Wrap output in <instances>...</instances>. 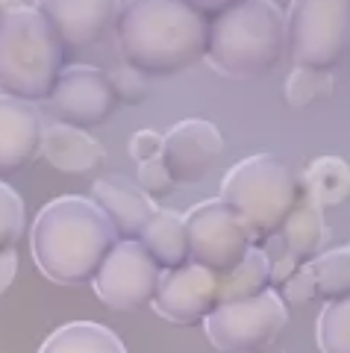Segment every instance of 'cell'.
Segmentation results:
<instances>
[{
  "label": "cell",
  "instance_id": "cell-1",
  "mask_svg": "<svg viewBox=\"0 0 350 353\" xmlns=\"http://www.w3.org/2000/svg\"><path fill=\"white\" fill-rule=\"evenodd\" d=\"M115 39L124 65L145 77H171L206 59L209 24L185 0H133L118 6Z\"/></svg>",
  "mask_w": 350,
  "mask_h": 353
},
{
  "label": "cell",
  "instance_id": "cell-2",
  "mask_svg": "<svg viewBox=\"0 0 350 353\" xmlns=\"http://www.w3.org/2000/svg\"><path fill=\"white\" fill-rule=\"evenodd\" d=\"M118 236L106 215L89 197H56L36 215L30 233L32 259L48 280L59 285H85L97 277Z\"/></svg>",
  "mask_w": 350,
  "mask_h": 353
},
{
  "label": "cell",
  "instance_id": "cell-3",
  "mask_svg": "<svg viewBox=\"0 0 350 353\" xmlns=\"http://www.w3.org/2000/svg\"><path fill=\"white\" fill-rule=\"evenodd\" d=\"M65 48L41 6H9L0 15V92L21 103L50 101Z\"/></svg>",
  "mask_w": 350,
  "mask_h": 353
},
{
  "label": "cell",
  "instance_id": "cell-4",
  "mask_svg": "<svg viewBox=\"0 0 350 353\" xmlns=\"http://www.w3.org/2000/svg\"><path fill=\"white\" fill-rule=\"evenodd\" d=\"M286 53V15L277 3L247 0L227 6L209 24L206 59L229 80H259Z\"/></svg>",
  "mask_w": 350,
  "mask_h": 353
},
{
  "label": "cell",
  "instance_id": "cell-5",
  "mask_svg": "<svg viewBox=\"0 0 350 353\" xmlns=\"http://www.w3.org/2000/svg\"><path fill=\"white\" fill-rule=\"evenodd\" d=\"M218 201L242 221L254 248H259L265 239L277 236L300 206L303 183L280 157L256 153L227 171Z\"/></svg>",
  "mask_w": 350,
  "mask_h": 353
},
{
  "label": "cell",
  "instance_id": "cell-6",
  "mask_svg": "<svg viewBox=\"0 0 350 353\" xmlns=\"http://www.w3.org/2000/svg\"><path fill=\"white\" fill-rule=\"evenodd\" d=\"M350 48V0H298L286 15V50L294 68L327 71Z\"/></svg>",
  "mask_w": 350,
  "mask_h": 353
},
{
  "label": "cell",
  "instance_id": "cell-7",
  "mask_svg": "<svg viewBox=\"0 0 350 353\" xmlns=\"http://www.w3.org/2000/svg\"><path fill=\"white\" fill-rule=\"evenodd\" d=\"M289 324V309L271 289L254 301L215 306L203 321L206 339L218 353H262Z\"/></svg>",
  "mask_w": 350,
  "mask_h": 353
},
{
  "label": "cell",
  "instance_id": "cell-8",
  "mask_svg": "<svg viewBox=\"0 0 350 353\" xmlns=\"http://www.w3.org/2000/svg\"><path fill=\"white\" fill-rule=\"evenodd\" d=\"M183 218L185 233H189V262L209 271L212 277H224V274L236 271L254 248L242 221L218 197L200 201Z\"/></svg>",
  "mask_w": 350,
  "mask_h": 353
},
{
  "label": "cell",
  "instance_id": "cell-9",
  "mask_svg": "<svg viewBox=\"0 0 350 353\" xmlns=\"http://www.w3.org/2000/svg\"><path fill=\"white\" fill-rule=\"evenodd\" d=\"M162 271L141 241H118L103 268L92 280L94 294L115 312H138L153 306Z\"/></svg>",
  "mask_w": 350,
  "mask_h": 353
},
{
  "label": "cell",
  "instance_id": "cell-10",
  "mask_svg": "<svg viewBox=\"0 0 350 353\" xmlns=\"http://www.w3.org/2000/svg\"><path fill=\"white\" fill-rule=\"evenodd\" d=\"M115 94L109 77L92 65H71L62 68L59 83L53 88L48 109L56 115V124L74 130H94L115 115Z\"/></svg>",
  "mask_w": 350,
  "mask_h": 353
},
{
  "label": "cell",
  "instance_id": "cell-11",
  "mask_svg": "<svg viewBox=\"0 0 350 353\" xmlns=\"http://www.w3.org/2000/svg\"><path fill=\"white\" fill-rule=\"evenodd\" d=\"M162 165L177 185L203 183L224 157V136L212 121L185 118L162 136Z\"/></svg>",
  "mask_w": 350,
  "mask_h": 353
},
{
  "label": "cell",
  "instance_id": "cell-12",
  "mask_svg": "<svg viewBox=\"0 0 350 353\" xmlns=\"http://www.w3.org/2000/svg\"><path fill=\"white\" fill-rule=\"evenodd\" d=\"M215 309V277L198 265L165 271L153 297V312L174 327H198Z\"/></svg>",
  "mask_w": 350,
  "mask_h": 353
},
{
  "label": "cell",
  "instance_id": "cell-13",
  "mask_svg": "<svg viewBox=\"0 0 350 353\" xmlns=\"http://www.w3.org/2000/svg\"><path fill=\"white\" fill-rule=\"evenodd\" d=\"M89 201L106 215L118 241H141L153 212H156V203L130 176L121 174H106L94 180Z\"/></svg>",
  "mask_w": 350,
  "mask_h": 353
},
{
  "label": "cell",
  "instance_id": "cell-14",
  "mask_svg": "<svg viewBox=\"0 0 350 353\" xmlns=\"http://www.w3.org/2000/svg\"><path fill=\"white\" fill-rule=\"evenodd\" d=\"M39 6L50 18L53 30L59 32L62 48L71 50H85L101 44L118 18V3L112 0H53V3Z\"/></svg>",
  "mask_w": 350,
  "mask_h": 353
},
{
  "label": "cell",
  "instance_id": "cell-15",
  "mask_svg": "<svg viewBox=\"0 0 350 353\" xmlns=\"http://www.w3.org/2000/svg\"><path fill=\"white\" fill-rule=\"evenodd\" d=\"M45 121L39 109L0 94V180L24 171L41 153Z\"/></svg>",
  "mask_w": 350,
  "mask_h": 353
},
{
  "label": "cell",
  "instance_id": "cell-16",
  "mask_svg": "<svg viewBox=\"0 0 350 353\" xmlns=\"http://www.w3.org/2000/svg\"><path fill=\"white\" fill-rule=\"evenodd\" d=\"M50 168L71 176H92L103 168L106 153L97 141L83 130L65 127V124H50L45 127L41 136V153Z\"/></svg>",
  "mask_w": 350,
  "mask_h": 353
},
{
  "label": "cell",
  "instance_id": "cell-17",
  "mask_svg": "<svg viewBox=\"0 0 350 353\" xmlns=\"http://www.w3.org/2000/svg\"><path fill=\"white\" fill-rule=\"evenodd\" d=\"M286 245L289 256L298 265H312L315 259L327 250V241H330V230H327L324 221V209L318 203H312L303 192L300 206L291 212V218L286 221V227L277 233Z\"/></svg>",
  "mask_w": 350,
  "mask_h": 353
},
{
  "label": "cell",
  "instance_id": "cell-18",
  "mask_svg": "<svg viewBox=\"0 0 350 353\" xmlns=\"http://www.w3.org/2000/svg\"><path fill=\"white\" fill-rule=\"evenodd\" d=\"M141 248L150 253V259L159 265V271H177L189 265V233L185 218L174 209L156 206L150 224L141 236Z\"/></svg>",
  "mask_w": 350,
  "mask_h": 353
},
{
  "label": "cell",
  "instance_id": "cell-19",
  "mask_svg": "<svg viewBox=\"0 0 350 353\" xmlns=\"http://www.w3.org/2000/svg\"><path fill=\"white\" fill-rule=\"evenodd\" d=\"M300 183L306 197L321 209L342 206L350 197V165L342 157H318L306 165Z\"/></svg>",
  "mask_w": 350,
  "mask_h": 353
},
{
  "label": "cell",
  "instance_id": "cell-20",
  "mask_svg": "<svg viewBox=\"0 0 350 353\" xmlns=\"http://www.w3.org/2000/svg\"><path fill=\"white\" fill-rule=\"evenodd\" d=\"M271 292V268L268 259L259 248H250L245 262L236 271L215 277V306L238 303V301H254V297Z\"/></svg>",
  "mask_w": 350,
  "mask_h": 353
},
{
  "label": "cell",
  "instance_id": "cell-21",
  "mask_svg": "<svg viewBox=\"0 0 350 353\" xmlns=\"http://www.w3.org/2000/svg\"><path fill=\"white\" fill-rule=\"evenodd\" d=\"M39 353H127L124 341L112 330L94 321H74L59 327Z\"/></svg>",
  "mask_w": 350,
  "mask_h": 353
},
{
  "label": "cell",
  "instance_id": "cell-22",
  "mask_svg": "<svg viewBox=\"0 0 350 353\" xmlns=\"http://www.w3.org/2000/svg\"><path fill=\"white\" fill-rule=\"evenodd\" d=\"M309 268L315 277V292H318V297H324L327 303L350 294V245L324 250Z\"/></svg>",
  "mask_w": 350,
  "mask_h": 353
},
{
  "label": "cell",
  "instance_id": "cell-23",
  "mask_svg": "<svg viewBox=\"0 0 350 353\" xmlns=\"http://www.w3.org/2000/svg\"><path fill=\"white\" fill-rule=\"evenodd\" d=\"M315 336L321 353H350V294L321 309Z\"/></svg>",
  "mask_w": 350,
  "mask_h": 353
},
{
  "label": "cell",
  "instance_id": "cell-24",
  "mask_svg": "<svg viewBox=\"0 0 350 353\" xmlns=\"http://www.w3.org/2000/svg\"><path fill=\"white\" fill-rule=\"evenodd\" d=\"M24 227H27L24 201L6 183H0V256L18 253V241L24 236Z\"/></svg>",
  "mask_w": 350,
  "mask_h": 353
},
{
  "label": "cell",
  "instance_id": "cell-25",
  "mask_svg": "<svg viewBox=\"0 0 350 353\" xmlns=\"http://www.w3.org/2000/svg\"><path fill=\"white\" fill-rule=\"evenodd\" d=\"M330 77L324 71H309V68H294L286 80V101L294 109L312 106L318 97L330 94Z\"/></svg>",
  "mask_w": 350,
  "mask_h": 353
},
{
  "label": "cell",
  "instance_id": "cell-26",
  "mask_svg": "<svg viewBox=\"0 0 350 353\" xmlns=\"http://www.w3.org/2000/svg\"><path fill=\"white\" fill-rule=\"evenodd\" d=\"M109 77V85H112V94L118 103H130V106H138L150 97V77H145L141 71L130 68V65L118 62L106 71Z\"/></svg>",
  "mask_w": 350,
  "mask_h": 353
},
{
  "label": "cell",
  "instance_id": "cell-27",
  "mask_svg": "<svg viewBox=\"0 0 350 353\" xmlns=\"http://www.w3.org/2000/svg\"><path fill=\"white\" fill-rule=\"evenodd\" d=\"M136 185L150 197V201H165V197H171L174 189H177V183L171 180V174H168L165 165H162V159H153V162L138 165Z\"/></svg>",
  "mask_w": 350,
  "mask_h": 353
},
{
  "label": "cell",
  "instance_id": "cell-28",
  "mask_svg": "<svg viewBox=\"0 0 350 353\" xmlns=\"http://www.w3.org/2000/svg\"><path fill=\"white\" fill-rule=\"evenodd\" d=\"M277 294H280V301L286 303V309L289 306H309L315 297H318V292H315V277H312L309 265H300V268L294 271L291 277L277 289Z\"/></svg>",
  "mask_w": 350,
  "mask_h": 353
},
{
  "label": "cell",
  "instance_id": "cell-29",
  "mask_svg": "<svg viewBox=\"0 0 350 353\" xmlns=\"http://www.w3.org/2000/svg\"><path fill=\"white\" fill-rule=\"evenodd\" d=\"M162 132L156 130H138L133 139H130V157H133L138 165L162 159Z\"/></svg>",
  "mask_w": 350,
  "mask_h": 353
},
{
  "label": "cell",
  "instance_id": "cell-30",
  "mask_svg": "<svg viewBox=\"0 0 350 353\" xmlns=\"http://www.w3.org/2000/svg\"><path fill=\"white\" fill-rule=\"evenodd\" d=\"M15 274H18V253H6V256H0V294L12 285Z\"/></svg>",
  "mask_w": 350,
  "mask_h": 353
},
{
  "label": "cell",
  "instance_id": "cell-31",
  "mask_svg": "<svg viewBox=\"0 0 350 353\" xmlns=\"http://www.w3.org/2000/svg\"><path fill=\"white\" fill-rule=\"evenodd\" d=\"M0 15H3V6H0Z\"/></svg>",
  "mask_w": 350,
  "mask_h": 353
}]
</instances>
